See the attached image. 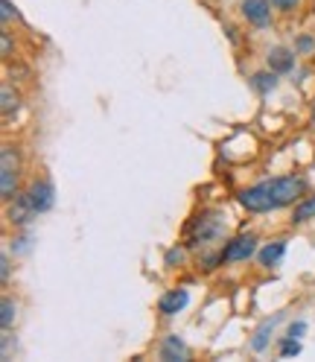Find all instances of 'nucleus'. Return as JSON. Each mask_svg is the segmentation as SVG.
<instances>
[{
  "label": "nucleus",
  "mask_w": 315,
  "mask_h": 362,
  "mask_svg": "<svg viewBox=\"0 0 315 362\" xmlns=\"http://www.w3.org/2000/svg\"><path fill=\"white\" fill-rule=\"evenodd\" d=\"M35 216V208H32V202L27 193H18L12 202H9V211H6V219L12 225H27L30 219Z\"/></svg>",
  "instance_id": "6"
},
{
  "label": "nucleus",
  "mask_w": 315,
  "mask_h": 362,
  "mask_svg": "<svg viewBox=\"0 0 315 362\" xmlns=\"http://www.w3.org/2000/svg\"><path fill=\"white\" fill-rule=\"evenodd\" d=\"M286 255V240H275V243H268L263 252H260V266H266V269H272V266H278L280 263V257Z\"/></svg>",
  "instance_id": "10"
},
{
  "label": "nucleus",
  "mask_w": 315,
  "mask_h": 362,
  "mask_svg": "<svg viewBox=\"0 0 315 362\" xmlns=\"http://www.w3.org/2000/svg\"><path fill=\"white\" fill-rule=\"evenodd\" d=\"M268 4L278 6V9H283V12H292V9H298L301 0H268Z\"/></svg>",
  "instance_id": "18"
},
{
  "label": "nucleus",
  "mask_w": 315,
  "mask_h": 362,
  "mask_svg": "<svg viewBox=\"0 0 315 362\" xmlns=\"http://www.w3.org/2000/svg\"><path fill=\"white\" fill-rule=\"evenodd\" d=\"M0 322H4V330H9L15 322V304L9 298H4V315H0Z\"/></svg>",
  "instance_id": "17"
},
{
  "label": "nucleus",
  "mask_w": 315,
  "mask_h": 362,
  "mask_svg": "<svg viewBox=\"0 0 315 362\" xmlns=\"http://www.w3.org/2000/svg\"><path fill=\"white\" fill-rule=\"evenodd\" d=\"M251 85H254V90H260V94H268V90H275V88H278V74H275V71H268V74H254Z\"/></svg>",
  "instance_id": "13"
},
{
  "label": "nucleus",
  "mask_w": 315,
  "mask_h": 362,
  "mask_svg": "<svg viewBox=\"0 0 315 362\" xmlns=\"http://www.w3.org/2000/svg\"><path fill=\"white\" fill-rule=\"evenodd\" d=\"M304 330H307V325H304V322H295V325L289 327V336H292V339H301V336H304Z\"/></svg>",
  "instance_id": "22"
},
{
  "label": "nucleus",
  "mask_w": 315,
  "mask_h": 362,
  "mask_svg": "<svg viewBox=\"0 0 315 362\" xmlns=\"http://www.w3.org/2000/svg\"><path fill=\"white\" fill-rule=\"evenodd\" d=\"M292 67H295V53L286 50V47H275L268 53V71L275 74H289Z\"/></svg>",
  "instance_id": "9"
},
{
  "label": "nucleus",
  "mask_w": 315,
  "mask_h": 362,
  "mask_svg": "<svg viewBox=\"0 0 315 362\" xmlns=\"http://www.w3.org/2000/svg\"><path fill=\"white\" fill-rule=\"evenodd\" d=\"M0 6H4V12H0V18H4V24H6V21L15 15V12H12V0H0Z\"/></svg>",
  "instance_id": "21"
},
{
  "label": "nucleus",
  "mask_w": 315,
  "mask_h": 362,
  "mask_svg": "<svg viewBox=\"0 0 315 362\" xmlns=\"http://www.w3.org/2000/svg\"><path fill=\"white\" fill-rule=\"evenodd\" d=\"M225 234V222L219 219L216 211H205L187 225V248H198L210 240H219Z\"/></svg>",
  "instance_id": "2"
},
{
  "label": "nucleus",
  "mask_w": 315,
  "mask_h": 362,
  "mask_svg": "<svg viewBox=\"0 0 315 362\" xmlns=\"http://www.w3.org/2000/svg\"><path fill=\"white\" fill-rule=\"evenodd\" d=\"M304 190H307V181L301 175H278V178L260 181V185L242 190L239 205L251 214H268V211H278L283 205L298 202L304 196Z\"/></svg>",
  "instance_id": "1"
},
{
  "label": "nucleus",
  "mask_w": 315,
  "mask_h": 362,
  "mask_svg": "<svg viewBox=\"0 0 315 362\" xmlns=\"http://www.w3.org/2000/svg\"><path fill=\"white\" fill-rule=\"evenodd\" d=\"M175 260H182V248H172V252L167 255V266H172Z\"/></svg>",
  "instance_id": "23"
},
{
  "label": "nucleus",
  "mask_w": 315,
  "mask_h": 362,
  "mask_svg": "<svg viewBox=\"0 0 315 362\" xmlns=\"http://www.w3.org/2000/svg\"><path fill=\"white\" fill-rule=\"evenodd\" d=\"M27 196H30V202H32V208H35V214H47L50 208H53V185L47 178H35L32 185H30V190H27Z\"/></svg>",
  "instance_id": "5"
},
{
  "label": "nucleus",
  "mask_w": 315,
  "mask_h": 362,
  "mask_svg": "<svg viewBox=\"0 0 315 362\" xmlns=\"http://www.w3.org/2000/svg\"><path fill=\"white\" fill-rule=\"evenodd\" d=\"M254 252H257V237L242 234L222 248V257H225V263H239V260H249Z\"/></svg>",
  "instance_id": "4"
},
{
  "label": "nucleus",
  "mask_w": 315,
  "mask_h": 362,
  "mask_svg": "<svg viewBox=\"0 0 315 362\" xmlns=\"http://www.w3.org/2000/svg\"><path fill=\"white\" fill-rule=\"evenodd\" d=\"M0 100H4V117L9 120L12 117V111H18V94H15V90L9 88V85H4V94H0Z\"/></svg>",
  "instance_id": "15"
},
{
  "label": "nucleus",
  "mask_w": 315,
  "mask_h": 362,
  "mask_svg": "<svg viewBox=\"0 0 315 362\" xmlns=\"http://www.w3.org/2000/svg\"><path fill=\"white\" fill-rule=\"evenodd\" d=\"M187 345L182 342L178 336H167L164 345H161V359H187Z\"/></svg>",
  "instance_id": "11"
},
{
  "label": "nucleus",
  "mask_w": 315,
  "mask_h": 362,
  "mask_svg": "<svg viewBox=\"0 0 315 362\" xmlns=\"http://www.w3.org/2000/svg\"><path fill=\"white\" fill-rule=\"evenodd\" d=\"M187 301H190L187 289H172L161 301H158V310H161V315H175V313H182L187 307Z\"/></svg>",
  "instance_id": "8"
},
{
  "label": "nucleus",
  "mask_w": 315,
  "mask_h": 362,
  "mask_svg": "<svg viewBox=\"0 0 315 362\" xmlns=\"http://www.w3.org/2000/svg\"><path fill=\"white\" fill-rule=\"evenodd\" d=\"M275 322H278V319H272V322H266V325H263V327L257 330V336L251 339V348H254V351H266V345H268V333H272V330H275Z\"/></svg>",
  "instance_id": "14"
},
{
  "label": "nucleus",
  "mask_w": 315,
  "mask_h": 362,
  "mask_svg": "<svg viewBox=\"0 0 315 362\" xmlns=\"http://www.w3.org/2000/svg\"><path fill=\"white\" fill-rule=\"evenodd\" d=\"M309 219H315V196H309V199H301L298 205H295V214H292V222H295V225H301V222H309Z\"/></svg>",
  "instance_id": "12"
},
{
  "label": "nucleus",
  "mask_w": 315,
  "mask_h": 362,
  "mask_svg": "<svg viewBox=\"0 0 315 362\" xmlns=\"http://www.w3.org/2000/svg\"><path fill=\"white\" fill-rule=\"evenodd\" d=\"M0 266H4V269H0V278H4V284L9 281V275H12V266H9V255H4V257H0Z\"/></svg>",
  "instance_id": "19"
},
{
  "label": "nucleus",
  "mask_w": 315,
  "mask_h": 362,
  "mask_svg": "<svg viewBox=\"0 0 315 362\" xmlns=\"http://www.w3.org/2000/svg\"><path fill=\"white\" fill-rule=\"evenodd\" d=\"M301 354V342H298V339H283V342H280V356H298Z\"/></svg>",
  "instance_id": "16"
},
{
  "label": "nucleus",
  "mask_w": 315,
  "mask_h": 362,
  "mask_svg": "<svg viewBox=\"0 0 315 362\" xmlns=\"http://www.w3.org/2000/svg\"><path fill=\"white\" fill-rule=\"evenodd\" d=\"M242 15L249 24L254 27H268L272 21V9H268V0H242Z\"/></svg>",
  "instance_id": "7"
},
{
  "label": "nucleus",
  "mask_w": 315,
  "mask_h": 362,
  "mask_svg": "<svg viewBox=\"0 0 315 362\" xmlns=\"http://www.w3.org/2000/svg\"><path fill=\"white\" fill-rule=\"evenodd\" d=\"M0 41H4V59H9V56H12V38H9L6 30L0 33Z\"/></svg>",
  "instance_id": "20"
},
{
  "label": "nucleus",
  "mask_w": 315,
  "mask_h": 362,
  "mask_svg": "<svg viewBox=\"0 0 315 362\" xmlns=\"http://www.w3.org/2000/svg\"><path fill=\"white\" fill-rule=\"evenodd\" d=\"M20 164H18V152L15 146H4L0 149V193H4V202H12L18 196V173Z\"/></svg>",
  "instance_id": "3"
}]
</instances>
